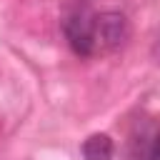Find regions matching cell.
I'll list each match as a JSON object with an SVG mask.
<instances>
[{
	"mask_svg": "<svg viewBox=\"0 0 160 160\" xmlns=\"http://www.w3.org/2000/svg\"><path fill=\"white\" fill-rule=\"evenodd\" d=\"M130 35L128 18L118 10H108L95 15V45L98 50H115Z\"/></svg>",
	"mask_w": 160,
	"mask_h": 160,
	"instance_id": "2",
	"label": "cell"
},
{
	"mask_svg": "<svg viewBox=\"0 0 160 160\" xmlns=\"http://www.w3.org/2000/svg\"><path fill=\"white\" fill-rule=\"evenodd\" d=\"M112 140L105 132H95L82 142V158L85 160H110L112 158Z\"/></svg>",
	"mask_w": 160,
	"mask_h": 160,
	"instance_id": "3",
	"label": "cell"
},
{
	"mask_svg": "<svg viewBox=\"0 0 160 160\" xmlns=\"http://www.w3.org/2000/svg\"><path fill=\"white\" fill-rule=\"evenodd\" d=\"M138 160H160V130L142 138V148L138 150Z\"/></svg>",
	"mask_w": 160,
	"mask_h": 160,
	"instance_id": "4",
	"label": "cell"
},
{
	"mask_svg": "<svg viewBox=\"0 0 160 160\" xmlns=\"http://www.w3.org/2000/svg\"><path fill=\"white\" fill-rule=\"evenodd\" d=\"M62 32L65 40L70 45V50L75 55H95L98 45H95V15L85 12V10H75L62 20Z\"/></svg>",
	"mask_w": 160,
	"mask_h": 160,
	"instance_id": "1",
	"label": "cell"
},
{
	"mask_svg": "<svg viewBox=\"0 0 160 160\" xmlns=\"http://www.w3.org/2000/svg\"><path fill=\"white\" fill-rule=\"evenodd\" d=\"M152 58H155V60L160 62V38H158V42L152 45Z\"/></svg>",
	"mask_w": 160,
	"mask_h": 160,
	"instance_id": "5",
	"label": "cell"
}]
</instances>
